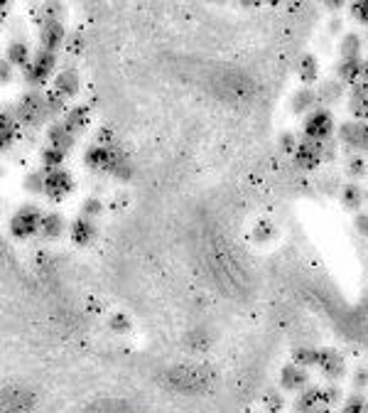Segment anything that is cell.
Segmentation results:
<instances>
[{
  "label": "cell",
  "instance_id": "cell-3",
  "mask_svg": "<svg viewBox=\"0 0 368 413\" xmlns=\"http://www.w3.org/2000/svg\"><path fill=\"white\" fill-rule=\"evenodd\" d=\"M55 69H57V55L37 50L32 62L22 69V79H25V84L30 86V89L42 91V86H45L47 81H50V76L55 74Z\"/></svg>",
  "mask_w": 368,
  "mask_h": 413
},
{
  "label": "cell",
  "instance_id": "cell-48",
  "mask_svg": "<svg viewBox=\"0 0 368 413\" xmlns=\"http://www.w3.org/2000/svg\"><path fill=\"white\" fill-rule=\"evenodd\" d=\"M125 204H128V195H115V200H113V204H111V206H113L115 212H118V209H123Z\"/></svg>",
  "mask_w": 368,
  "mask_h": 413
},
{
  "label": "cell",
  "instance_id": "cell-54",
  "mask_svg": "<svg viewBox=\"0 0 368 413\" xmlns=\"http://www.w3.org/2000/svg\"><path fill=\"white\" fill-rule=\"evenodd\" d=\"M366 45H368V40H366Z\"/></svg>",
  "mask_w": 368,
  "mask_h": 413
},
{
  "label": "cell",
  "instance_id": "cell-6",
  "mask_svg": "<svg viewBox=\"0 0 368 413\" xmlns=\"http://www.w3.org/2000/svg\"><path fill=\"white\" fill-rule=\"evenodd\" d=\"M317 369L322 372V377L327 379L329 384H339L346 377V359H344V354L339 352V349L324 347V349H319Z\"/></svg>",
  "mask_w": 368,
  "mask_h": 413
},
{
  "label": "cell",
  "instance_id": "cell-44",
  "mask_svg": "<svg viewBox=\"0 0 368 413\" xmlns=\"http://www.w3.org/2000/svg\"><path fill=\"white\" fill-rule=\"evenodd\" d=\"M353 227L363 239H368V209H361L358 214H353Z\"/></svg>",
  "mask_w": 368,
  "mask_h": 413
},
{
  "label": "cell",
  "instance_id": "cell-1",
  "mask_svg": "<svg viewBox=\"0 0 368 413\" xmlns=\"http://www.w3.org/2000/svg\"><path fill=\"white\" fill-rule=\"evenodd\" d=\"M302 136L312 138V141L327 143L337 138V121H334L332 108H322L317 106L312 113L302 118Z\"/></svg>",
  "mask_w": 368,
  "mask_h": 413
},
{
  "label": "cell",
  "instance_id": "cell-30",
  "mask_svg": "<svg viewBox=\"0 0 368 413\" xmlns=\"http://www.w3.org/2000/svg\"><path fill=\"white\" fill-rule=\"evenodd\" d=\"M45 185H47V172L42 170H30L25 177H22V187L30 195H45Z\"/></svg>",
  "mask_w": 368,
  "mask_h": 413
},
{
  "label": "cell",
  "instance_id": "cell-18",
  "mask_svg": "<svg viewBox=\"0 0 368 413\" xmlns=\"http://www.w3.org/2000/svg\"><path fill=\"white\" fill-rule=\"evenodd\" d=\"M361 62H363V57L361 59H339L337 62V66H334V71H337V79L341 81L344 86H356L358 81L363 79V74H361Z\"/></svg>",
  "mask_w": 368,
  "mask_h": 413
},
{
  "label": "cell",
  "instance_id": "cell-24",
  "mask_svg": "<svg viewBox=\"0 0 368 413\" xmlns=\"http://www.w3.org/2000/svg\"><path fill=\"white\" fill-rule=\"evenodd\" d=\"M344 170H346L348 182L366 180V177H368V160H366V155H361V153H353V155H348Z\"/></svg>",
  "mask_w": 368,
  "mask_h": 413
},
{
  "label": "cell",
  "instance_id": "cell-50",
  "mask_svg": "<svg viewBox=\"0 0 368 413\" xmlns=\"http://www.w3.org/2000/svg\"><path fill=\"white\" fill-rule=\"evenodd\" d=\"M292 413H312V408H304L299 403H292Z\"/></svg>",
  "mask_w": 368,
  "mask_h": 413
},
{
  "label": "cell",
  "instance_id": "cell-55",
  "mask_svg": "<svg viewBox=\"0 0 368 413\" xmlns=\"http://www.w3.org/2000/svg\"><path fill=\"white\" fill-rule=\"evenodd\" d=\"M366 180H368V177H366Z\"/></svg>",
  "mask_w": 368,
  "mask_h": 413
},
{
  "label": "cell",
  "instance_id": "cell-39",
  "mask_svg": "<svg viewBox=\"0 0 368 413\" xmlns=\"http://www.w3.org/2000/svg\"><path fill=\"white\" fill-rule=\"evenodd\" d=\"M353 153L368 155V121H358L356 126V143H353Z\"/></svg>",
  "mask_w": 368,
  "mask_h": 413
},
{
  "label": "cell",
  "instance_id": "cell-35",
  "mask_svg": "<svg viewBox=\"0 0 368 413\" xmlns=\"http://www.w3.org/2000/svg\"><path fill=\"white\" fill-rule=\"evenodd\" d=\"M339 401H344V391L339 384H327V386H322V393H319V403H324V406H337Z\"/></svg>",
  "mask_w": 368,
  "mask_h": 413
},
{
  "label": "cell",
  "instance_id": "cell-36",
  "mask_svg": "<svg viewBox=\"0 0 368 413\" xmlns=\"http://www.w3.org/2000/svg\"><path fill=\"white\" fill-rule=\"evenodd\" d=\"M366 401H368V398L363 396L361 391L348 393L346 401H344V406H341V413H363V411H366Z\"/></svg>",
  "mask_w": 368,
  "mask_h": 413
},
{
  "label": "cell",
  "instance_id": "cell-31",
  "mask_svg": "<svg viewBox=\"0 0 368 413\" xmlns=\"http://www.w3.org/2000/svg\"><path fill=\"white\" fill-rule=\"evenodd\" d=\"M278 237V227H275V222L273 219H258L255 222V227H253V241L255 244H268V241H273V239Z\"/></svg>",
  "mask_w": 368,
  "mask_h": 413
},
{
  "label": "cell",
  "instance_id": "cell-12",
  "mask_svg": "<svg viewBox=\"0 0 368 413\" xmlns=\"http://www.w3.org/2000/svg\"><path fill=\"white\" fill-rule=\"evenodd\" d=\"M317 106H319L317 89H312V86H302V89L295 91L292 99H290V111H292L295 116H307V113H312Z\"/></svg>",
  "mask_w": 368,
  "mask_h": 413
},
{
  "label": "cell",
  "instance_id": "cell-21",
  "mask_svg": "<svg viewBox=\"0 0 368 413\" xmlns=\"http://www.w3.org/2000/svg\"><path fill=\"white\" fill-rule=\"evenodd\" d=\"M62 121L66 123V126L71 128V131L79 136L81 131H86L91 123V108L86 106V104H74V106H69V111H66V116L62 118Z\"/></svg>",
  "mask_w": 368,
  "mask_h": 413
},
{
  "label": "cell",
  "instance_id": "cell-46",
  "mask_svg": "<svg viewBox=\"0 0 368 413\" xmlns=\"http://www.w3.org/2000/svg\"><path fill=\"white\" fill-rule=\"evenodd\" d=\"M13 76H15V66H13L8 59H3L0 62V81H3V84H10Z\"/></svg>",
  "mask_w": 368,
  "mask_h": 413
},
{
  "label": "cell",
  "instance_id": "cell-5",
  "mask_svg": "<svg viewBox=\"0 0 368 413\" xmlns=\"http://www.w3.org/2000/svg\"><path fill=\"white\" fill-rule=\"evenodd\" d=\"M292 160H295V165L304 172L317 170V167L324 162V143L302 136L299 138V146H297V150H295Z\"/></svg>",
  "mask_w": 368,
  "mask_h": 413
},
{
  "label": "cell",
  "instance_id": "cell-11",
  "mask_svg": "<svg viewBox=\"0 0 368 413\" xmlns=\"http://www.w3.org/2000/svg\"><path fill=\"white\" fill-rule=\"evenodd\" d=\"M309 386V374L304 367H297L295 362L285 364L283 372H280V388L283 391H302Z\"/></svg>",
  "mask_w": 368,
  "mask_h": 413
},
{
  "label": "cell",
  "instance_id": "cell-34",
  "mask_svg": "<svg viewBox=\"0 0 368 413\" xmlns=\"http://www.w3.org/2000/svg\"><path fill=\"white\" fill-rule=\"evenodd\" d=\"M108 330L113 335H128L133 330V323H130L128 313H111L108 315Z\"/></svg>",
  "mask_w": 368,
  "mask_h": 413
},
{
  "label": "cell",
  "instance_id": "cell-20",
  "mask_svg": "<svg viewBox=\"0 0 368 413\" xmlns=\"http://www.w3.org/2000/svg\"><path fill=\"white\" fill-rule=\"evenodd\" d=\"M17 133H20V121H17L15 113L8 108V111H3V116H0V146H3V150H8V148L17 141Z\"/></svg>",
  "mask_w": 368,
  "mask_h": 413
},
{
  "label": "cell",
  "instance_id": "cell-49",
  "mask_svg": "<svg viewBox=\"0 0 368 413\" xmlns=\"http://www.w3.org/2000/svg\"><path fill=\"white\" fill-rule=\"evenodd\" d=\"M361 74H363V79H361V81H368V57L361 62Z\"/></svg>",
  "mask_w": 368,
  "mask_h": 413
},
{
  "label": "cell",
  "instance_id": "cell-9",
  "mask_svg": "<svg viewBox=\"0 0 368 413\" xmlns=\"http://www.w3.org/2000/svg\"><path fill=\"white\" fill-rule=\"evenodd\" d=\"M66 27L64 22H50V25H42L40 27V50L52 52L57 55V50L66 45Z\"/></svg>",
  "mask_w": 368,
  "mask_h": 413
},
{
  "label": "cell",
  "instance_id": "cell-40",
  "mask_svg": "<svg viewBox=\"0 0 368 413\" xmlns=\"http://www.w3.org/2000/svg\"><path fill=\"white\" fill-rule=\"evenodd\" d=\"M348 13H351L356 25H368V0H356V3L348 8Z\"/></svg>",
  "mask_w": 368,
  "mask_h": 413
},
{
  "label": "cell",
  "instance_id": "cell-25",
  "mask_svg": "<svg viewBox=\"0 0 368 413\" xmlns=\"http://www.w3.org/2000/svg\"><path fill=\"white\" fill-rule=\"evenodd\" d=\"M66 8L62 6V3H57V0H50V3H42L40 8H37V25H50V22H62V18H64Z\"/></svg>",
  "mask_w": 368,
  "mask_h": 413
},
{
  "label": "cell",
  "instance_id": "cell-13",
  "mask_svg": "<svg viewBox=\"0 0 368 413\" xmlns=\"http://www.w3.org/2000/svg\"><path fill=\"white\" fill-rule=\"evenodd\" d=\"M363 192L366 190L361 187V182H346V185H341V190H339V202H341V206L346 212L358 214L363 209V204H366Z\"/></svg>",
  "mask_w": 368,
  "mask_h": 413
},
{
  "label": "cell",
  "instance_id": "cell-43",
  "mask_svg": "<svg viewBox=\"0 0 368 413\" xmlns=\"http://www.w3.org/2000/svg\"><path fill=\"white\" fill-rule=\"evenodd\" d=\"M66 52L69 55H81V50H84V35L81 32H74V35L66 37Z\"/></svg>",
  "mask_w": 368,
  "mask_h": 413
},
{
  "label": "cell",
  "instance_id": "cell-4",
  "mask_svg": "<svg viewBox=\"0 0 368 413\" xmlns=\"http://www.w3.org/2000/svg\"><path fill=\"white\" fill-rule=\"evenodd\" d=\"M45 214L40 212V206L35 204H22L15 214L10 217V234L15 239H30L40 234V224Z\"/></svg>",
  "mask_w": 368,
  "mask_h": 413
},
{
  "label": "cell",
  "instance_id": "cell-52",
  "mask_svg": "<svg viewBox=\"0 0 368 413\" xmlns=\"http://www.w3.org/2000/svg\"><path fill=\"white\" fill-rule=\"evenodd\" d=\"M363 413H368V401H366V411H363Z\"/></svg>",
  "mask_w": 368,
  "mask_h": 413
},
{
  "label": "cell",
  "instance_id": "cell-37",
  "mask_svg": "<svg viewBox=\"0 0 368 413\" xmlns=\"http://www.w3.org/2000/svg\"><path fill=\"white\" fill-rule=\"evenodd\" d=\"M319 393H322V386H307L297 393L295 403H299V406H304V408H314L319 403Z\"/></svg>",
  "mask_w": 368,
  "mask_h": 413
},
{
  "label": "cell",
  "instance_id": "cell-8",
  "mask_svg": "<svg viewBox=\"0 0 368 413\" xmlns=\"http://www.w3.org/2000/svg\"><path fill=\"white\" fill-rule=\"evenodd\" d=\"M346 86L334 76V79H322L317 84V101L322 108H332L346 99Z\"/></svg>",
  "mask_w": 368,
  "mask_h": 413
},
{
  "label": "cell",
  "instance_id": "cell-45",
  "mask_svg": "<svg viewBox=\"0 0 368 413\" xmlns=\"http://www.w3.org/2000/svg\"><path fill=\"white\" fill-rule=\"evenodd\" d=\"M339 158V141H327L324 143V162H334Z\"/></svg>",
  "mask_w": 368,
  "mask_h": 413
},
{
  "label": "cell",
  "instance_id": "cell-27",
  "mask_svg": "<svg viewBox=\"0 0 368 413\" xmlns=\"http://www.w3.org/2000/svg\"><path fill=\"white\" fill-rule=\"evenodd\" d=\"M356 126H358V121H353V118H348V121H341L337 126V141H339V146L346 148L348 155H353V143H356Z\"/></svg>",
  "mask_w": 368,
  "mask_h": 413
},
{
  "label": "cell",
  "instance_id": "cell-53",
  "mask_svg": "<svg viewBox=\"0 0 368 413\" xmlns=\"http://www.w3.org/2000/svg\"><path fill=\"white\" fill-rule=\"evenodd\" d=\"M255 413H263V411H255Z\"/></svg>",
  "mask_w": 368,
  "mask_h": 413
},
{
  "label": "cell",
  "instance_id": "cell-17",
  "mask_svg": "<svg viewBox=\"0 0 368 413\" xmlns=\"http://www.w3.org/2000/svg\"><path fill=\"white\" fill-rule=\"evenodd\" d=\"M295 69H297V76L304 86H312V84H317L319 81V59H317V55H312V52L299 55Z\"/></svg>",
  "mask_w": 368,
  "mask_h": 413
},
{
  "label": "cell",
  "instance_id": "cell-23",
  "mask_svg": "<svg viewBox=\"0 0 368 413\" xmlns=\"http://www.w3.org/2000/svg\"><path fill=\"white\" fill-rule=\"evenodd\" d=\"M363 45L366 42L358 32H344L341 40H339V57L341 59H361Z\"/></svg>",
  "mask_w": 368,
  "mask_h": 413
},
{
  "label": "cell",
  "instance_id": "cell-26",
  "mask_svg": "<svg viewBox=\"0 0 368 413\" xmlns=\"http://www.w3.org/2000/svg\"><path fill=\"white\" fill-rule=\"evenodd\" d=\"M64 160H66V153L59 150V148L45 146L40 150V165H42V170H45V172L59 170V167H64Z\"/></svg>",
  "mask_w": 368,
  "mask_h": 413
},
{
  "label": "cell",
  "instance_id": "cell-33",
  "mask_svg": "<svg viewBox=\"0 0 368 413\" xmlns=\"http://www.w3.org/2000/svg\"><path fill=\"white\" fill-rule=\"evenodd\" d=\"M104 212H106V204H104L101 197L91 195V197H86V200H81V217L96 219V217H101Z\"/></svg>",
  "mask_w": 368,
  "mask_h": 413
},
{
  "label": "cell",
  "instance_id": "cell-10",
  "mask_svg": "<svg viewBox=\"0 0 368 413\" xmlns=\"http://www.w3.org/2000/svg\"><path fill=\"white\" fill-rule=\"evenodd\" d=\"M348 113L353 121H368V81H358L348 89Z\"/></svg>",
  "mask_w": 368,
  "mask_h": 413
},
{
  "label": "cell",
  "instance_id": "cell-47",
  "mask_svg": "<svg viewBox=\"0 0 368 413\" xmlns=\"http://www.w3.org/2000/svg\"><path fill=\"white\" fill-rule=\"evenodd\" d=\"M341 30H344V20L339 15H334L329 20V35H341Z\"/></svg>",
  "mask_w": 368,
  "mask_h": 413
},
{
  "label": "cell",
  "instance_id": "cell-51",
  "mask_svg": "<svg viewBox=\"0 0 368 413\" xmlns=\"http://www.w3.org/2000/svg\"><path fill=\"white\" fill-rule=\"evenodd\" d=\"M327 8H329V10H341L344 3H341V0H337V3H327Z\"/></svg>",
  "mask_w": 368,
  "mask_h": 413
},
{
  "label": "cell",
  "instance_id": "cell-7",
  "mask_svg": "<svg viewBox=\"0 0 368 413\" xmlns=\"http://www.w3.org/2000/svg\"><path fill=\"white\" fill-rule=\"evenodd\" d=\"M74 192V177L69 170L59 167V170L47 172V185H45V197L50 202H64L66 197Z\"/></svg>",
  "mask_w": 368,
  "mask_h": 413
},
{
  "label": "cell",
  "instance_id": "cell-22",
  "mask_svg": "<svg viewBox=\"0 0 368 413\" xmlns=\"http://www.w3.org/2000/svg\"><path fill=\"white\" fill-rule=\"evenodd\" d=\"M64 232H66L64 217H62L59 212H45L42 224H40V237L47 239V241H55V239H59Z\"/></svg>",
  "mask_w": 368,
  "mask_h": 413
},
{
  "label": "cell",
  "instance_id": "cell-28",
  "mask_svg": "<svg viewBox=\"0 0 368 413\" xmlns=\"http://www.w3.org/2000/svg\"><path fill=\"white\" fill-rule=\"evenodd\" d=\"M45 106H47V116H62V113L66 116V111H69L66 99L57 89H45Z\"/></svg>",
  "mask_w": 368,
  "mask_h": 413
},
{
  "label": "cell",
  "instance_id": "cell-32",
  "mask_svg": "<svg viewBox=\"0 0 368 413\" xmlns=\"http://www.w3.org/2000/svg\"><path fill=\"white\" fill-rule=\"evenodd\" d=\"M317 359H319V349H314V347H295V352H292V362L304 369L317 367Z\"/></svg>",
  "mask_w": 368,
  "mask_h": 413
},
{
  "label": "cell",
  "instance_id": "cell-19",
  "mask_svg": "<svg viewBox=\"0 0 368 413\" xmlns=\"http://www.w3.org/2000/svg\"><path fill=\"white\" fill-rule=\"evenodd\" d=\"M32 50H30V45H27L25 40H13L10 45L6 47V59L10 62L15 69H25L27 64L32 62Z\"/></svg>",
  "mask_w": 368,
  "mask_h": 413
},
{
  "label": "cell",
  "instance_id": "cell-16",
  "mask_svg": "<svg viewBox=\"0 0 368 413\" xmlns=\"http://www.w3.org/2000/svg\"><path fill=\"white\" fill-rule=\"evenodd\" d=\"M96 232H99V229H96L94 219H86V217H81V214L69 224V237L76 246H89L96 239Z\"/></svg>",
  "mask_w": 368,
  "mask_h": 413
},
{
  "label": "cell",
  "instance_id": "cell-15",
  "mask_svg": "<svg viewBox=\"0 0 368 413\" xmlns=\"http://www.w3.org/2000/svg\"><path fill=\"white\" fill-rule=\"evenodd\" d=\"M55 86L52 89L59 91L64 99H74V96H79V89H81V76L76 69H62L55 74Z\"/></svg>",
  "mask_w": 368,
  "mask_h": 413
},
{
  "label": "cell",
  "instance_id": "cell-14",
  "mask_svg": "<svg viewBox=\"0 0 368 413\" xmlns=\"http://www.w3.org/2000/svg\"><path fill=\"white\" fill-rule=\"evenodd\" d=\"M47 141H50L52 148H59V150L66 153L76 146V133L64 121H55L47 128Z\"/></svg>",
  "mask_w": 368,
  "mask_h": 413
},
{
  "label": "cell",
  "instance_id": "cell-42",
  "mask_svg": "<svg viewBox=\"0 0 368 413\" xmlns=\"http://www.w3.org/2000/svg\"><path fill=\"white\" fill-rule=\"evenodd\" d=\"M351 386H353V391H363V388H368V369L366 367H358L356 372H353Z\"/></svg>",
  "mask_w": 368,
  "mask_h": 413
},
{
  "label": "cell",
  "instance_id": "cell-41",
  "mask_svg": "<svg viewBox=\"0 0 368 413\" xmlns=\"http://www.w3.org/2000/svg\"><path fill=\"white\" fill-rule=\"evenodd\" d=\"M96 146L101 148H115V131L108 126H101L96 131Z\"/></svg>",
  "mask_w": 368,
  "mask_h": 413
},
{
  "label": "cell",
  "instance_id": "cell-38",
  "mask_svg": "<svg viewBox=\"0 0 368 413\" xmlns=\"http://www.w3.org/2000/svg\"><path fill=\"white\" fill-rule=\"evenodd\" d=\"M278 146L285 155H295V150H297V146H299V136L292 131H283L278 136Z\"/></svg>",
  "mask_w": 368,
  "mask_h": 413
},
{
  "label": "cell",
  "instance_id": "cell-2",
  "mask_svg": "<svg viewBox=\"0 0 368 413\" xmlns=\"http://www.w3.org/2000/svg\"><path fill=\"white\" fill-rule=\"evenodd\" d=\"M15 118L20 121V126H40L47 118V106H45V91L30 89L27 94L20 96V101L13 108Z\"/></svg>",
  "mask_w": 368,
  "mask_h": 413
},
{
  "label": "cell",
  "instance_id": "cell-29",
  "mask_svg": "<svg viewBox=\"0 0 368 413\" xmlns=\"http://www.w3.org/2000/svg\"><path fill=\"white\" fill-rule=\"evenodd\" d=\"M263 411L265 413H283L285 411V396L283 388L270 386L263 391Z\"/></svg>",
  "mask_w": 368,
  "mask_h": 413
}]
</instances>
